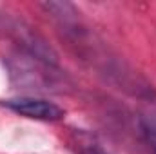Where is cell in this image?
I'll return each instance as SVG.
<instances>
[{"instance_id": "cell-3", "label": "cell", "mask_w": 156, "mask_h": 154, "mask_svg": "<svg viewBox=\"0 0 156 154\" xmlns=\"http://www.w3.org/2000/svg\"><path fill=\"white\" fill-rule=\"evenodd\" d=\"M142 129H144V136H145L149 147L153 149V154H156V107H151L144 113Z\"/></svg>"}, {"instance_id": "cell-1", "label": "cell", "mask_w": 156, "mask_h": 154, "mask_svg": "<svg viewBox=\"0 0 156 154\" xmlns=\"http://www.w3.org/2000/svg\"><path fill=\"white\" fill-rule=\"evenodd\" d=\"M5 107H9L11 111L18 113L27 118H35V120H44V121H56L64 118V111L47 100H40V98H16V100H7L4 102Z\"/></svg>"}, {"instance_id": "cell-2", "label": "cell", "mask_w": 156, "mask_h": 154, "mask_svg": "<svg viewBox=\"0 0 156 154\" xmlns=\"http://www.w3.org/2000/svg\"><path fill=\"white\" fill-rule=\"evenodd\" d=\"M71 145L75 147V151L78 154H109L93 134H89L85 131H75L73 132Z\"/></svg>"}]
</instances>
